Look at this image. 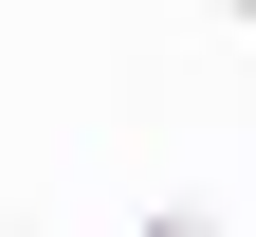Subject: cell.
Returning <instances> with one entry per match:
<instances>
[{
    "label": "cell",
    "instance_id": "cell-1",
    "mask_svg": "<svg viewBox=\"0 0 256 237\" xmlns=\"http://www.w3.org/2000/svg\"><path fill=\"white\" fill-rule=\"evenodd\" d=\"M220 18H256V0H220Z\"/></svg>",
    "mask_w": 256,
    "mask_h": 237
}]
</instances>
